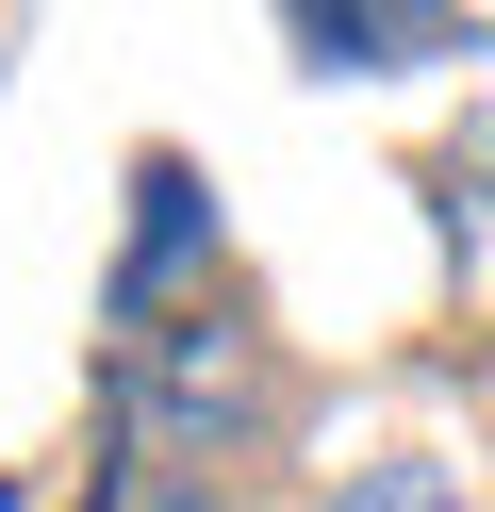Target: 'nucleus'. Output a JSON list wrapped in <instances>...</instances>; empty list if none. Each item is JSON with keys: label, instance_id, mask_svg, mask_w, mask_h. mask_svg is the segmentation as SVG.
<instances>
[{"label": "nucleus", "instance_id": "7ed1b4c3", "mask_svg": "<svg viewBox=\"0 0 495 512\" xmlns=\"http://www.w3.org/2000/svg\"><path fill=\"white\" fill-rule=\"evenodd\" d=\"M248 512H330V496H314V479H248Z\"/></svg>", "mask_w": 495, "mask_h": 512}, {"label": "nucleus", "instance_id": "f257e3e1", "mask_svg": "<svg viewBox=\"0 0 495 512\" xmlns=\"http://www.w3.org/2000/svg\"><path fill=\"white\" fill-rule=\"evenodd\" d=\"M116 430H132V463L248 479V463H281V430H297V347L264 331L248 281H198L165 331H132V364H116Z\"/></svg>", "mask_w": 495, "mask_h": 512}, {"label": "nucleus", "instance_id": "f03ea898", "mask_svg": "<svg viewBox=\"0 0 495 512\" xmlns=\"http://www.w3.org/2000/svg\"><path fill=\"white\" fill-rule=\"evenodd\" d=\"M314 496L330 512H479V479H462V446H429V430H363Z\"/></svg>", "mask_w": 495, "mask_h": 512}]
</instances>
